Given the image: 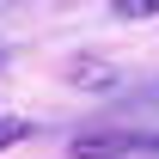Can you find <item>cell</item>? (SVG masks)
Returning <instances> with one entry per match:
<instances>
[{"label": "cell", "instance_id": "obj_1", "mask_svg": "<svg viewBox=\"0 0 159 159\" xmlns=\"http://www.w3.org/2000/svg\"><path fill=\"white\" fill-rule=\"evenodd\" d=\"M129 147H135V141H74L67 153L74 159H116V153H129Z\"/></svg>", "mask_w": 159, "mask_h": 159}, {"label": "cell", "instance_id": "obj_2", "mask_svg": "<svg viewBox=\"0 0 159 159\" xmlns=\"http://www.w3.org/2000/svg\"><path fill=\"white\" fill-rule=\"evenodd\" d=\"M116 19H159V0H110Z\"/></svg>", "mask_w": 159, "mask_h": 159}, {"label": "cell", "instance_id": "obj_3", "mask_svg": "<svg viewBox=\"0 0 159 159\" xmlns=\"http://www.w3.org/2000/svg\"><path fill=\"white\" fill-rule=\"evenodd\" d=\"M25 135H31V122H25V116H0V153H6V147H19Z\"/></svg>", "mask_w": 159, "mask_h": 159}]
</instances>
